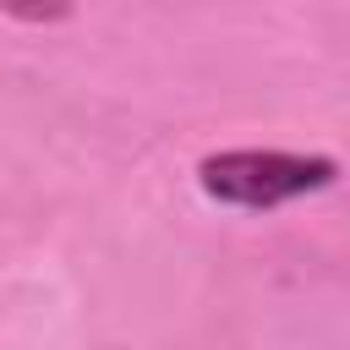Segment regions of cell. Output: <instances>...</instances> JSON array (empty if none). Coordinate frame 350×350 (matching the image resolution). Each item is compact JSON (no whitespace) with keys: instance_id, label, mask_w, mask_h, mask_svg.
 Returning <instances> with one entry per match:
<instances>
[{"instance_id":"obj_1","label":"cell","mask_w":350,"mask_h":350,"mask_svg":"<svg viewBox=\"0 0 350 350\" xmlns=\"http://www.w3.org/2000/svg\"><path fill=\"white\" fill-rule=\"evenodd\" d=\"M191 175H197V191L224 213H279L290 202L334 191L345 164L339 153H323V148L235 142V148H208Z\"/></svg>"}]
</instances>
